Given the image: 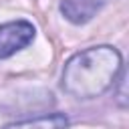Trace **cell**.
<instances>
[{"instance_id": "7a4b0ae2", "label": "cell", "mask_w": 129, "mask_h": 129, "mask_svg": "<svg viewBox=\"0 0 129 129\" xmlns=\"http://www.w3.org/2000/svg\"><path fill=\"white\" fill-rule=\"evenodd\" d=\"M36 36V28L28 20H10L0 24V58H10L12 54L26 48Z\"/></svg>"}, {"instance_id": "277c9868", "label": "cell", "mask_w": 129, "mask_h": 129, "mask_svg": "<svg viewBox=\"0 0 129 129\" xmlns=\"http://www.w3.org/2000/svg\"><path fill=\"white\" fill-rule=\"evenodd\" d=\"M67 127H69V117L64 113H50V115H40L32 119L12 121L2 129H67Z\"/></svg>"}, {"instance_id": "3957f363", "label": "cell", "mask_w": 129, "mask_h": 129, "mask_svg": "<svg viewBox=\"0 0 129 129\" xmlns=\"http://www.w3.org/2000/svg\"><path fill=\"white\" fill-rule=\"evenodd\" d=\"M111 0H60V14L71 24H87Z\"/></svg>"}, {"instance_id": "6da1fadb", "label": "cell", "mask_w": 129, "mask_h": 129, "mask_svg": "<svg viewBox=\"0 0 129 129\" xmlns=\"http://www.w3.org/2000/svg\"><path fill=\"white\" fill-rule=\"evenodd\" d=\"M123 71V56L115 46L97 44L75 52L62 67L60 87L67 95L89 101L115 87Z\"/></svg>"}]
</instances>
